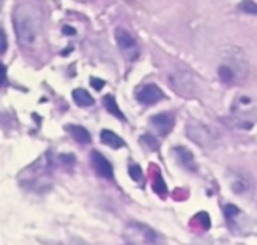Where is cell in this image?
Instances as JSON below:
<instances>
[{
    "label": "cell",
    "instance_id": "1",
    "mask_svg": "<svg viewBox=\"0 0 257 245\" xmlns=\"http://www.w3.org/2000/svg\"><path fill=\"white\" fill-rule=\"evenodd\" d=\"M217 72H218V78L224 84L227 86L241 84L245 81L248 75V60L239 48L232 47L223 53Z\"/></svg>",
    "mask_w": 257,
    "mask_h": 245
},
{
    "label": "cell",
    "instance_id": "2",
    "mask_svg": "<svg viewBox=\"0 0 257 245\" xmlns=\"http://www.w3.org/2000/svg\"><path fill=\"white\" fill-rule=\"evenodd\" d=\"M12 21H14V29L18 44L23 48L33 47L39 36V27H41L38 14L35 15V11L30 9L29 6H20L14 12Z\"/></svg>",
    "mask_w": 257,
    "mask_h": 245
},
{
    "label": "cell",
    "instance_id": "3",
    "mask_svg": "<svg viewBox=\"0 0 257 245\" xmlns=\"http://www.w3.org/2000/svg\"><path fill=\"white\" fill-rule=\"evenodd\" d=\"M114 36H116V42H117V47L122 51V54L128 60L134 62L139 57V54H140V47H139L136 38L126 29H122V27L116 29Z\"/></svg>",
    "mask_w": 257,
    "mask_h": 245
},
{
    "label": "cell",
    "instance_id": "4",
    "mask_svg": "<svg viewBox=\"0 0 257 245\" xmlns=\"http://www.w3.org/2000/svg\"><path fill=\"white\" fill-rule=\"evenodd\" d=\"M136 98L143 105H155L164 99V92L154 83H148L140 86L136 90Z\"/></svg>",
    "mask_w": 257,
    "mask_h": 245
},
{
    "label": "cell",
    "instance_id": "5",
    "mask_svg": "<svg viewBox=\"0 0 257 245\" xmlns=\"http://www.w3.org/2000/svg\"><path fill=\"white\" fill-rule=\"evenodd\" d=\"M90 163H92V167L95 170V173L107 181H113L114 178V173H113V167L110 164V161L98 151H92L90 152Z\"/></svg>",
    "mask_w": 257,
    "mask_h": 245
},
{
    "label": "cell",
    "instance_id": "6",
    "mask_svg": "<svg viewBox=\"0 0 257 245\" xmlns=\"http://www.w3.org/2000/svg\"><path fill=\"white\" fill-rule=\"evenodd\" d=\"M230 190L238 196H247L253 191V181L242 172H233L229 176Z\"/></svg>",
    "mask_w": 257,
    "mask_h": 245
},
{
    "label": "cell",
    "instance_id": "7",
    "mask_svg": "<svg viewBox=\"0 0 257 245\" xmlns=\"http://www.w3.org/2000/svg\"><path fill=\"white\" fill-rule=\"evenodd\" d=\"M151 125L161 136H167L173 130L175 117H173L172 113H158V114L151 117Z\"/></svg>",
    "mask_w": 257,
    "mask_h": 245
},
{
    "label": "cell",
    "instance_id": "8",
    "mask_svg": "<svg viewBox=\"0 0 257 245\" xmlns=\"http://www.w3.org/2000/svg\"><path fill=\"white\" fill-rule=\"evenodd\" d=\"M173 152H175V157H176L178 163H179L184 169H187V170H190V172H194V170L197 169V167H196L194 157H193V154H191L188 149H185V148H176Z\"/></svg>",
    "mask_w": 257,
    "mask_h": 245
},
{
    "label": "cell",
    "instance_id": "9",
    "mask_svg": "<svg viewBox=\"0 0 257 245\" xmlns=\"http://www.w3.org/2000/svg\"><path fill=\"white\" fill-rule=\"evenodd\" d=\"M253 101L248 98V96H245V95H241L235 102H233V111L238 114V116H242V117H245V116H250V113L253 111Z\"/></svg>",
    "mask_w": 257,
    "mask_h": 245
},
{
    "label": "cell",
    "instance_id": "10",
    "mask_svg": "<svg viewBox=\"0 0 257 245\" xmlns=\"http://www.w3.org/2000/svg\"><path fill=\"white\" fill-rule=\"evenodd\" d=\"M66 131L72 136V139L80 143V145H89L90 143V134L89 131L84 128V127H80V125H68L66 127Z\"/></svg>",
    "mask_w": 257,
    "mask_h": 245
},
{
    "label": "cell",
    "instance_id": "11",
    "mask_svg": "<svg viewBox=\"0 0 257 245\" xmlns=\"http://www.w3.org/2000/svg\"><path fill=\"white\" fill-rule=\"evenodd\" d=\"M101 142L107 146H110L111 149H120L125 148V142L123 139H120L116 133L110 131V130H102L101 131Z\"/></svg>",
    "mask_w": 257,
    "mask_h": 245
},
{
    "label": "cell",
    "instance_id": "12",
    "mask_svg": "<svg viewBox=\"0 0 257 245\" xmlns=\"http://www.w3.org/2000/svg\"><path fill=\"white\" fill-rule=\"evenodd\" d=\"M72 99L78 107H90L95 104L93 96H90V93L84 89H74L72 90Z\"/></svg>",
    "mask_w": 257,
    "mask_h": 245
},
{
    "label": "cell",
    "instance_id": "13",
    "mask_svg": "<svg viewBox=\"0 0 257 245\" xmlns=\"http://www.w3.org/2000/svg\"><path fill=\"white\" fill-rule=\"evenodd\" d=\"M102 104H104V108H105L110 114H113L114 117H117V119H120V120H126L125 114H123L122 110L119 108V105H117V102H116V99H114L113 95H105V96L102 98Z\"/></svg>",
    "mask_w": 257,
    "mask_h": 245
},
{
    "label": "cell",
    "instance_id": "14",
    "mask_svg": "<svg viewBox=\"0 0 257 245\" xmlns=\"http://www.w3.org/2000/svg\"><path fill=\"white\" fill-rule=\"evenodd\" d=\"M142 143L146 145L151 151H157L158 149V142H157V139L152 134H145L142 137Z\"/></svg>",
    "mask_w": 257,
    "mask_h": 245
},
{
    "label": "cell",
    "instance_id": "15",
    "mask_svg": "<svg viewBox=\"0 0 257 245\" xmlns=\"http://www.w3.org/2000/svg\"><path fill=\"white\" fill-rule=\"evenodd\" d=\"M128 172H130V176L134 179V181H142V178H143V172H142V169H140V166H137V164H131L130 166V169H128Z\"/></svg>",
    "mask_w": 257,
    "mask_h": 245
},
{
    "label": "cell",
    "instance_id": "16",
    "mask_svg": "<svg viewBox=\"0 0 257 245\" xmlns=\"http://www.w3.org/2000/svg\"><path fill=\"white\" fill-rule=\"evenodd\" d=\"M154 190H155L158 194L166 196V184L163 182V179H161L160 176H157V179H155V182H154Z\"/></svg>",
    "mask_w": 257,
    "mask_h": 245
},
{
    "label": "cell",
    "instance_id": "17",
    "mask_svg": "<svg viewBox=\"0 0 257 245\" xmlns=\"http://www.w3.org/2000/svg\"><path fill=\"white\" fill-rule=\"evenodd\" d=\"M224 214H226L227 220H232V218H235V217L239 214V209H238L236 206H233V205H227V206L224 208Z\"/></svg>",
    "mask_w": 257,
    "mask_h": 245
},
{
    "label": "cell",
    "instance_id": "18",
    "mask_svg": "<svg viewBox=\"0 0 257 245\" xmlns=\"http://www.w3.org/2000/svg\"><path fill=\"white\" fill-rule=\"evenodd\" d=\"M6 48H8V38H6L5 30L0 27V56L6 51Z\"/></svg>",
    "mask_w": 257,
    "mask_h": 245
},
{
    "label": "cell",
    "instance_id": "19",
    "mask_svg": "<svg viewBox=\"0 0 257 245\" xmlns=\"http://www.w3.org/2000/svg\"><path fill=\"white\" fill-rule=\"evenodd\" d=\"M105 81L101 80V78H96V77H90V86L95 89V90H101L104 87Z\"/></svg>",
    "mask_w": 257,
    "mask_h": 245
},
{
    "label": "cell",
    "instance_id": "20",
    "mask_svg": "<svg viewBox=\"0 0 257 245\" xmlns=\"http://www.w3.org/2000/svg\"><path fill=\"white\" fill-rule=\"evenodd\" d=\"M60 161L66 163V164H72L75 161L74 155H60Z\"/></svg>",
    "mask_w": 257,
    "mask_h": 245
},
{
    "label": "cell",
    "instance_id": "21",
    "mask_svg": "<svg viewBox=\"0 0 257 245\" xmlns=\"http://www.w3.org/2000/svg\"><path fill=\"white\" fill-rule=\"evenodd\" d=\"M6 80V68L3 63H0V84H3Z\"/></svg>",
    "mask_w": 257,
    "mask_h": 245
},
{
    "label": "cell",
    "instance_id": "22",
    "mask_svg": "<svg viewBox=\"0 0 257 245\" xmlns=\"http://www.w3.org/2000/svg\"><path fill=\"white\" fill-rule=\"evenodd\" d=\"M62 32H63L65 35H75V29H74V27H69V26H63Z\"/></svg>",
    "mask_w": 257,
    "mask_h": 245
},
{
    "label": "cell",
    "instance_id": "23",
    "mask_svg": "<svg viewBox=\"0 0 257 245\" xmlns=\"http://www.w3.org/2000/svg\"><path fill=\"white\" fill-rule=\"evenodd\" d=\"M71 245H87V244H86V242H83L81 239L75 238V239H72V241H71Z\"/></svg>",
    "mask_w": 257,
    "mask_h": 245
}]
</instances>
